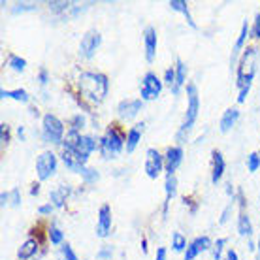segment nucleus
<instances>
[{
	"label": "nucleus",
	"mask_w": 260,
	"mask_h": 260,
	"mask_svg": "<svg viewBox=\"0 0 260 260\" xmlns=\"http://www.w3.org/2000/svg\"><path fill=\"white\" fill-rule=\"evenodd\" d=\"M78 87L81 96L91 102V104H100L104 102V98L108 96V91H110V81L104 74L100 72H89L85 70L79 74L78 79Z\"/></svg>",
	"instance_id": "obj_1"
},
{
	"label": "nucleus",
	"mask_w": 260,
	"mask_h": 260,
	"mask_svg": "<svg viewBox=\"0 0 260 260\" xmlns=\"http://www.w3.org/2000/svg\"><path fill=\"white\" fill-rule=\"evenodd\" d=\"M254 59H256V49L254 47H247L240 60V66H238V81H236V85L240 89V94H238V102L240 104L245 102V98H247L249 91H251V85H253L254 74H256Z\"/></svg>",
	"instance_id": "obj_2"
},
{
	"label": "nucleus",
	"mask_w": 260,
	"mask_h": 260,
	"mask_svg": "<svg viewBox=\"0 0 260 260\" xmlns=\"http://www.w3.org/2000/svg\"><path fill=\"white\" fill-rule=\"evenodd\" d=\"M126 145V134L119 128L117 124H110L106 134L100 138V155L102 158L110 160V158H115L117 155H121Z\"/></svg>",
	"instance_id": "obj_3"
},
{
	"label": "nucleus",
	"mask_w": 260,
	"mask_h": 260,
	"mask_svg": "<svg viewBox=\"0 0 260 260\" xmlns=\"http://www.w3.org/2000/svg\"><path fill=\"white\" fill-rule=\"evenodd\" d=\"M200 113V98H198V89L194 83L187 85V111H185V119H183L181 126L177 130V140H185L192 126H194L196 119Z\"/></svg>",
	"instance_id": "obj_4"
},
{
	"label": "nucleus",
	"mask_w": 260,
	"mask_h": 260,
	"mask_svg": "<svg viewBox=\"0 0 260 260\" xmlns=\"http://www.w3.org/2000/svg\"><path fill=\"white\" fill-rule=\"evenodd\" d=\"M42 140L53 145H62L64 142V123L57 115L46 113L42 117Z\"/></svg>",
	"instance_id": "obj_5"
},
{
	"label": "nucleus",
	"mask_w": 260,
	"mask_h": 260,
	"mask_svg": "<svg viewBox=\"0 0 260 260\" xmlns=\"http://www.w3.org/2000/svg\"><path fill=\"white\" fill-rule=\"evenodd\" d=\"M164 87V81L155 72H147L145 76L142 78V85H140V98L143 102H151V100H156L160 96Z\"/></svg>",
	"instance_id": "obj_6"
},
{
	"label": "nucleus",
	"mask_w": 260,
	"mask_h": 260,
	"mask_svg": "<svg viewBox=\"0 0 260 260\" xmlns=\"http://www.w3.org/2000/svg\"><path fill=\"white\" fill-rule=\"evenodd\" d=\"M57 166H59V158L53 151H44L42 155L36 158V176H38L40 181H47L55 176L57 172Z\"/></svg>",
	"instance_id": "obj_7"
},
{
	"label": "nucleus",
	"mask_w": 260,
	"mask_h": 260,
	"mask_svg": "<svg viewBox=\"0 0 260 260\" xmlns=\"http://www.w3.org/2000/svg\"><path fill=\"white\" fill-rule=\"evenodd\" d=\"M102 44V34L98 32L96 28H91L83 34V38L79 42V57L81 59H92L96 55L98 47Z\"/></svg>",
	"instance_id": "obj_8"
},
{
	"label": "nucleus",
	"mask_w": 260,
	"mask_h": 260,
	"mask_svg": "<svg viewBox=\"0 0 260 260\" xmlns=\"http://www.w3.org/2000/svg\"><path fill=\"white\" fill-rule=\"evenodd\" d=\"M143 168H145V174H147L149 179H156V177L160 176V172L164 170V156L155 147H149L147 153H145V164H143Z\"/></svg>",
	"instance_id": "obj_9"
},
{
	"label": "nucleus",
	"mask_w": 260,
	"mask_h": 260,
	"mask_svg": "<svg viewBox=\"0 0 260 260\" xmlns=\"http://www.w3.org/2000/svg\"><path fill=\"white\" fill-rule=\"evenodd\" d=\"M143 110L142 98H124L117 106V113L123 121H132L138 117V113Z\"/></svg>",
	"instance_id": "obj_10"
},
{
	"label": "nucleus",
	"mask_w": 260,
	"mask_h": 260,
	"mask_svg": "<svg viewBox=\"0 0 260 260\" xmlns=\"http://www.w3.org/2000/svg\"><path fill=\"white\" fill-rule=\"evenodd\" d=\"M60 158H62V162H64V166L70 172H74V174H79L81 172V168H85L87 166V156L79 155L76 149H70V147H62V153H60Z\"/></svg>",
	"instance_id": "obj_11"
},
{
	"label": "nucleus",
	"mask_w": 260,
	"mask_h": 260,
	"mask_svg": "<svg viewBox=\"0 0 260 260\" xmlns=\"http://www.w3.org/2000/svg\"><path fill=\"white\" fill-rule=\"evenodd\" d=\"M111 222H113V217H111V206L110 204H104L98 209V221H96V236L98 238H108L111 234Z\"/></svg>",
	"instance_id": "obj_12"
},
{
	"label": "nucleus",
	"mask_w": 260,
	"mask_h": 260,
	"mask_svg": "<svg viewBox=\"0 0 260 260\" xmlns=\"http://www.w3.org/2000/svg\"><path fill=\"white\" fill-rule=\"evenodd\" d=\"M183 149L179 145L176 147H168L166 151V155H164V170H166V176H174L176 174V170L181 166L183 162Z\"/></svg>",
	"instance_id": "obj_13"
},
{
	"label": "nucleus",
	"mask_w": 260,
	"mask_h": 260,
	"mask_svg": "<svg viewBox=\"0 0 260 260\" xmlns=\"http://www.w3.org/2000/svg\"><path fill=\"white\" fill-rule=\"evenodd\" d=\"M211 247H213V243L209 240V236H198L196 240L189 243V247L185 251V260H194L198 254L204 253V251H209Z\"/></svg>",
	"instance_id": "obj_14"
},
{
	"label": "nucleus",
	"mask_w": 260,
	"mask_h": 260,
	"mask_svg": "<svg viewBox=\"0 0 260 260\" xmlns=\"http://www.w3.org/2000/svg\"><path fill=\"white\" fill-rule=\"evenodd\" d=\"M156 44H158V38H156L155 26H145V30H143V47H145V60L147 62L155 60Z\"/></svg>",
	"instance_id": "obj_15"
},
{
	"label": "nucleus",
	"mask_w": 260,
	"mask_h": 260,
	"mask_svg": "<svg viewBox=\"0 0 260 260\" xmlns=\"http://www.w3.org/2000/svg\"><path fill=\"white\" fill-rule=\"evenodd\" d=\"M211 164H213V168H211V183L217 185L222 179L224 170H226V162H224V156H222L221 151L213 149V153H211Z\"/></svg>",
	"instance_id": "obj_16"
},
{
	"label": "nucleus",
	"mask_w": 260,
	"mask_h": 260,
	"mask_svg": "<svg viewBox=\"0 0 260 260\" xmlns=\"http://www.w3.org/2000/svg\"><path fill=\"white\" fill-rule=\"evenodd\" d=\"M249 32H251V26H249L247 21H243V25H241V30L238 34V40H236L234 47H232V57H230V66L236 68V62H238V57H240L241 49L245 46V40H247Z\"/></svg>",
	"instance_id": "obj_17"
},
{
	"label": "nucleus",
	"mask_w": 260,
	"mask_h": 260,
	"mask_svg": "<svg viewBox=\"0 0 260 260\" xmlns=\"http://www.w3.org/2000/svg\"><path fill=\"white\" fill-rule=\"evenodd\" d=\"M96 149H100V140H96L94 136H83V134H81L78 145H76V151H78L79 155H83L89 158V155H92Z\"/></svg>",
	"instance_id": "obj_18"
},
{
	"label": "nucleus",
	"mask_w": 260,
	"mask_h": 260,
	"mask_svg": "<svg viewBox=\"0 0 260 260\" xmlns=\"http://www.w3.org/2000/svg\"><path fill=\"white\" fill-rule=\"evenodd\" d=\"M142 134H143V123L132 126V128L126 132V145H124L126 153H134V151H136V147L140 145V142H142Z\"/></svg>",
	"instance_id": "obj_19"
},
{
	"label": "nucleus",
	"mask_w": 260,
	"mask_h": 260,
	"mask_svg": "<svg viewBox=\"0 0 260 260\" xmlns=\"http://www.w3.org/2000/svg\"><path fill=\"white\" fill-rule=\"evenodd\" d=\"M174 68H176V85L172 87V94L177 96L183 87H185V83H187V64L181 59H177Z\"/></svg>",
	"instance_id": "obj_20"
},
{
	"label": "nucleus",
	"mask_w": 260,
	"mask_h": 260,
	"mask_svg": "<svg viewBox=\"0 0 260 260\" xmlns=\"http://www.w3.org/2000/svg\"><path fill=\"white\" fill-rule=\"evenodd\" d=\"M238 119H240V110H238V108H228V110L222 113L221 123H219V128H221L222 134L230 132L232 126H236Z\"/></svg>",
	"instance_id": "obj_21"
},
{
	"label": "nucleus",
	"mask_w": 260,
	"mask_h": 260,
	"mask_svg": "<svg viewBox=\"0 0 260 260\" xmlns=\"http://www.w3.org/2000/svg\"><path fill=\"white\" fill-rule=\"evenodd\" d=\"M72 189L68 187V185H60V187H57V189H53L51 192H49V202H51L55 208H64L66 206V198L70 196Z\"/></svg>",
	"instance_id": "obj_22"
},
{
	"label": "nucleus",
	"mask_w": 260,
	"mask_h": 260,
	"mask_svg": "<svg viewBox=\"0 0 260 260\" xmlns=\"http://www.w3.org/2000/svg\"><path fill=\"white\" fill-rule=\"evenodd\" d=\"M38 240H34V238H28V240L23 241V245L17 249V258L19 260H30L32 256H36L38 253Z\"/></svg>",
	"instance_id": "obj_23"
},
{
	"label": "nucleus",
	"mask_w": 260,
	"mask_h": 260,
	"mask_svg": "<svg viewBox=\"0 0 260 260\" xmlns=\"http://www.w3.org/2000/svg\"><path fill=\"white\" fill-rule=\"evenodd\" d=\"M168 6L172 8V12L183 13V15H185V19H187V23H189L192 28H196V23H194V19H192V15H190V12H189V4H187L185 0H170Z\"/></svg>",
	"instance_id": "obj_24"
},
{
	"label": "nucleus",
	"mask_w": 260,
	"mask_h": 260,
	"mask_svg": "<svg viewBox=\"0 0 260 260\" xmlns=\"http://www.w3.org/2000/svg\"><path fill=\"white\" fill-rule=\"evenodd\" d=\"M238 232H240L241 238H251L253 236V222L249 219V215L245 213V209H241L240 217H238Z\"/></svg>",
	"instance_id": "obj_25"
},
{
	"label": "nucleus",
	"mask_w": 260,
	"mask_h": 260,
	"mask_svg": "<svg viewBox=\"0 0 260 260\" xmlns=\"http://www.w3.org/2000/svg\"><path fill=\"white\" fill-rule=\"evenodd\" d=\"M164 192H166V202H164L162 211H164V215H166L170 200L177 194V179H176V176H166V181H164Z\"/></svg>",
	"instance_id": "obj_26"
},
{
	"label": "nucleus",
	"mask_w": 260,
	"mask_h": 260,
	"mask_svg": "<svg viewBox=\"0 0 260 260\" xmlns=\"http://www.w3.org/2000/svg\"><path fill=\"white\" fill-rule=\"evenodd\" d=\"M0 96L17 100V102H21V104H28V100H30V96H28V92H26L25 89H13V91L2 89V91H0Z\"/></svg>",
	"instance_id": "obj_27"
},
{
	"label": "nucleus",
	"mask_w": 260,
	"mask_h": 260,
	"mask_svg": "<svg viewBox=\"0 0 260 260\" xmlns=\"http://www.w3.org/2000/svg\"><path fill=\"white\" fill-rule=\"evenodd\" d=\"M187 247H189L187 238H185L181 232H174V234H172V249H174V253H185Z\"/></svg>",
	"instance_id": "obj_28"
},
{
	"label": "nucleus",
	"mask_w": 260,
	"mask_h": 260,
	"mask_svg": "<svg viewBox=\"0 0 260 260\" xmlns=\"http://www.w3.org/2000/svg\"><path fill=\"white\" fill-rule=\"evenodd\" d=\"M10 68H12L13 72H17V74H21V72L26 70V60L23 59V57H19V55H8V62H6Z\"/></svg>",
	"instance_id": "obj_29"
},
{
	"label": "nucleus",
	"mask_w": 260,
	"mask_h": 260,
	"mask_svg": "<svg viewBox=\"0 0 260 260\" xmlns=\"http://www.w3.org/2000/svg\"><path fill=\"white\" fill-rule=\"evenodd\" d=\"M47 236H49V241H51L53 245H62V243H64V232H62L57 224H51V226H49Z\"/></svg>",
	"instance_id": "obj_30"
},
{
	"label": "nucleus",
	"mask_w": 260,
	"mask_h": 260,
	"mask_svg": "<svg viewBox=\"0 0 260 260\" xmlns=\"http://www.w3.org/2000/svg\"><path fill=\"white\" fill-rule=\"evenodd\" d=\"M79 176H81V179H83V181L87 183V185H91V183H96L98 179H100V174H98V172L94 168H89V166L81 168Z\"/></svg>",
	"instance_id": "obj_31"
},
{
	"label": "nucleus",
	"mask_w": 260,
	"mask_h": 260,
	"mask_svg": "<svg viewBox=\"0 0 260 260\" xmlns=\"http://www.w3.org/2000/svg\"><path fill=\"white\" fill-rule=\"evenodd\" d=\"M60 260H79L78 254L74 253L70 243H62L60 245Z\"/></svg>",
	"instance_id": "obj_32"
},
{
	"label": "nucleus",
	"mask_w": 260,
	"mask_h": 260,
	"mask_svg": "<svg viewBox=\"0 0 260 260\" xmlns=\"http://www.w3.org/2000/svg\"><path fill=\"white\" fill-rule=\"evenodd\" d=\"M34 10H38V6L32 4V2H17L12 8V13H25V12H34Z\"/></svg>",
	"instance_id": "obj_33"
},
{
	"label": "nucleus",
	"mask_w": 260,
	"mask_h": 260,
	"mask_svg": "<svg viewBox=\"0 0 260 260\" xmlns=\"http://www.w3.org/2000/svg\"><path fill=\"white\" fill-rule=\"evenodd\" d=\"M260 168V155L258 153H251V155H247V170L251 172V174H254V172H258Z\"/></svg>",
	"instance_id": "obj_34"
},
{
	"label": "nucleus",
	"mask_w": 260,
	"mask_h": 260,
	"mask_svg": "<svg viewBox=\"0 0 260 260\" xmlns=\"http://www.w3.org/2000/svg\"><path fill=\"white\" fill-rule=\"evenodd\" d=\"M226 238H219V240L213 243V258L221 260L222 258V251H224V245H226Z\"/></svg>",
	"instance_id": "obj_35"
},
{
	"label": "nucleus",
	"mask_w": 260,
	"mask_h": 260,
	"mask_svg": "<svg viewBox=\"0 0 260 260\" xmlns=\"http://www.w3.org/2000/svg\"><path fill=\"white\" fill-rule=\"evenodd\" d=\"M70 8H74V4L72 2H64V0H60V2H49V10L55 13H62L66 10H70Z\"/></svg>",
	"instance_id": "obj_36"
},
{
	"label": "nucleus",
	"mask_w": 260,
	"mask_h": 260,
	"mask_svg": "<svg viewBox=\"0 0 260 260\" xmlns=\"http://www.w3.org/2000/svg\"><path fill=\"white\" fill-rule=\"evenodd\" d=\"M85 128V115L78 113V115H74L70 121V130H76V132H81Z\"/></svg>",
	"instance_id": "obj_37"
},
{
	"label": "nucleus",
	"mask_w": 260,
	"mask_h": 260,
	"mask_svg": "<svg viewBox=\"0 0 260 260\" xmlns=\"http://www.w3.org/2000/svg\"><path fill=\"white\" fill-rule=\"evenodd\" d=\"M164 83L168 85L170 89L176 85V68L172 66V68H166V72H164V79H162Z\"/></svg>",
	"instance_id": "obj_38"
},
{
	"label": "nucleus",
	"mask_w": 260,
	"mask_h": 260,
	"mask_svg": "<svg viewBox=\"0 0 260 260\" xmlns=\"http://www.w3.org/2000/svg\"><path fill=\"white\" fill-rule=\"evenodd\" d=\"M111 256H113V247L111 245H102L100 251L96 253L98 260H111Z\"/></svg>",
	"instance_id": "obj_39"
},
{
	"label": "nucleus",
	"mask_w": 260,
	"mask_h": 260,
	"mask_svg": "<svg viewBox=\"0 0 260 260\" xmlns=\"http://www.w3.org/2000/svg\"><path fill=\"white\" fill-rule=\"evenodd\" d=\"M10 204H12L13 208H19L21 206V190L19 189L10 190Z\"/></svg>",
	"instance_id": "obj_40"
},
{
	"label": "nucleus",
	"mask_w": 260,
	"mask_h": 260,
	"mask_svg": "<svg viewBox=\"0 0 260 260\" xmlns=\"http://www.w3.org/2000/svg\"><path fill=\"white\" fill-rule=\"evenodd\" d=\"M251 36L260 40V13H256V17H254V23L251 26Z\"/></svg>",
	"instance_id": "obj_41"
},
{
	"label": "nucleus",
	"mask_w": 260,
	"mask_h": 260,
	"mask_svg": "<svg viewBox=\"0 0 260 260\" xmlns=\"http://www.w3.org/2000/svg\"><path fill=\"white\" fill-rule=\"evenodd\" d=\"M38 83L44 87V85H47L49 83V72H47V68H40L38 70Z\"/></svg>",
	"instance_id": "obj_42"
},
{
	"label": "nucleus",
	"mask_w": 260,
	"mask_h": 260,
	"mask_svg": "<svg viewBox=\"0 0 260 260\" xmlns=\"http://www.w3.org/2000/svg\"><path fill=\"white\" fill-rule=\"evenodd\" d=\"M0 140H2V143L10 142V128H8V124H2V126H0Z\"/></svg>",
	"instance_id": "obj_43"
},
{
	"label": "nucleus",
	"mask_w": 260,
	"mask_h": 260,
	"mask_svg": "<svg viewBox=\"0 0 260 260\" xmlns=\"http://www.w3.org/2000/svg\"><path fill=\"white\" fill-rule=\"evenodd\" d=\"M53 209H55V206H53L51 202H49V204H44V206H40V208H38V213L40 215H51Z\"/></svg>",
	"instance_id": "obj_44"
},
{
	"label": "nucleus",
	"mask_w": 260,
	"mask_h": 260,
	"mask_svg": "<svg viewBox=\"0 0 260 260\" xmlns=\"http://www.w3.org/2000/svg\"><path fill=\"white\" fill-rule=\"evenodd\" d=\"M166 256H168V251H166V247H158V249H156L155 260H166Z\"/></svg>",
	"instance_id": "obj_45"
},
{
	"label": "nucleus",
	"mask_w": 260,
	"mask_h": 260,
	"mask_svg": "<svg viewBox=\"0 0 260 260\" xmlns=\"http://www.w3.org/2000/svg\"><path fill=\"white\" fill-rule=\"evenodd\" d=\"M224 260H240V258H238V253H236L234 249H228V251H226V256H224Z\"/></svg>",
	"instance_id": "obj_46"
},
{
	"label": "nucleus",
	"mask_w": 260,
	"mask_h": 260,
	"mask_svg": "<svg viewBox=\"0 0 260 260\" xmlns=\"http://www.w3.org/2000/svg\"><path fill=\"white\" fill-rule=\"evenodd\" d=\"M185 206H190V213H192V215H194L196 209H198V206H196V204H192V200H190V198H187V196H185Z\"/></svg>",
	"instance_id": "obj_47"
},
{
	"label": "nucleus",
	"mask_w": 260,
	"mask_h": 260,
	"mask_svg": "<svg viewBox=\"0 0 260 260\" xmlns=\"http://www.w3.org/2000/svg\"><path fill=\"white\" fill-rule=\"evenodd\" d=\"M0 200H2V208H6L8 204H10V192H2V194H0Z\"/></svg>",
	"instance_id": "obj_48"
},
{
	"label": "nucleus",
	"mask_w": 260,
	"mask_h": 260,
	"mask_svg": "<svg viewBox=\"0 0 260 260\" xmlns=\"http://www.w3.org/2000/svg\"><path fill=\"white\" fill-rule=\"evenodd\" d=\"M230 209H232V206H228L224 211H222V217H221V224H224V222L228 221V215H230Z\"/></svg>",
	"instance_id": "obj_49"
},
{
	"label": "nucleus",
	"mask_w": 260,
	"mask_h": 260,
	"mask_svg": "<svg viewBox=\"0 0 260 260\" xmlns=\"http://www.w3.org/2000/svg\"><path fill=\"white\" fill-rule=\"evenodd\" d=\"M17 136L21 138V142H25V126H17Z\"/></svg>",
	"instance_id": "obj_50"
},
{
	"label": "nucleus",
	"mask_w": 260,
	"mask_h": 260,
	"mask_svg": "<svg viewBox=\"0 0 260 260\" xmlns=\"http://www.w3.org/2000/svg\"><path fill=\"white\" fill-rule=\"evenodd\" d=\"M40 192V183H32V189H30V194H38Z\"/></svg>",
	"instance_id": "obj_51"
},
{
	"label": "nucleus",
	"mask_w": 260,
	"mask_h": 260,
	"mask_svg": "<svg viewBox=\"0 0 260 260\" xmlns=\"http://www.w3.org/2000/svg\"><path fill=\"white\" fill-rule=\"evenodd\" d=\"M142 249H143V253H147V240H145V238L142 240Z\"/></svg>",
	"instance_id": "obj_52"
},
{
	"label": "nucleus",
	"mask_w": 260,
	"mask_h": 260,
	"mask_svg": "<svg viewBox=\"0 0 260 260\" xmlns=\"http://www.w3.org/2000/svg\"><path fill=\"white\" fill-rule=\"evenodd\" d=\"M256 247H258V258H260V236H258V245H256Z\"/></svg>",
	"instance_id": "obj_53"
}]
</instances>
